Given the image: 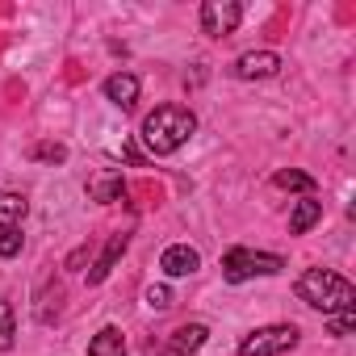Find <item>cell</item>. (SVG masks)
Wrapping results in <instances>:
<instances>
[{
  "instance_id": "cell-2",
  "label": "cell",
  "mask_w": 356,
  "mask_h": 356,
  "mask_svg": "<svg viewBox=\"0 0 356 356\" xmlns=\"http://www.w3.org/2000/svg\"><path fill=\"white\" fill-rule=\"evenodd\" d=\"M293 293H298L306 306L323 310V314H335V310L356 306V285H352L348 277L331 273V268H306V273L298 277Z\"/></svg>"
},
{
  "instance_id": "cell-9",
  "label": "cell",
  "mask_w": 356,
  "mask_h": 356,
  "mask_svg": "<svg viewBox=\"0 0 356 356\" xmlns=\"http://www.w3.org/2000/svg\"><path fill=\"white\" fill-rule=\"evenodd\" d=\"M105 97H109L118 109H134V101H138V76L113 72V76L105 80Z\"/></svg>"
},
{
  "instance_id": "cell-17",
  "label": "cell",
  "mask_w": 356,
  "mask_h": 356,
  "mask_svg": "<svg viewBox=\"0 0 356 356\" xmlns=\"http://www.w3.org/2000/svg\"><path fill=\"white\" fill-rule=\"evenodd\" d=\"M13 335H17V318H13V306L0 302V352L13 348Z\"/></svg>"
},
{
  "instance_id": "cell-15",
  "label": "cell",
  "mask_w": 356,
  "mask_h": 356,
  "mask_svg": "<svg viewBox=\"0 0 356 356\" xmlns=\"http://www.w3.org/2000/svg\"><path fill=\"white\" fill-rule=\"evenodd\" d=\"M92 202H122L126 197V185H122V176H101V181L88 185Z\"/></svg>"
},
{
  "instance_id": "cell-5",
  "label": "cell",
  "mask_w": 356,
  "mask_h": 356,
  "mask_svg": "<svg viewBox=\"0 0 356 356\" xmlns=\"http://www.w3.org/2000/svg\"><path fill=\"white\" fill-rule=\"evenodd\" d=\"M239 22H243V5H235V0H206L202 5V34H210V38L235 34Z\"/></svg>"
},
{
  "instance_id": "cell-3",
  "label": "cell",
  "mask_w": 356,
  "mask_h": 356,
  "mask_svg": "<svg viewBox=\"0 0 356 356\" xmlns=\"http://www.w3.org/2000/svg\"><path fill=\"white\" fill-rule=\"evenodd\" d=\"M281 268H285V260L273 256V252L231 248V252L222 256V277H227L231 285H243V281H252V277H277Z\"/></svg>"
},
{
  "instance_id": "cell-20",
  "label": "cell",
  "mask_w": 356,
  "mask_h": 356,
  "mask_svg": "<svg viewBox=\"0 0 356 356\" xmlns=\"http://www.w3.org/2000/svg\"><path fill=\"white\" fill-rule=\"evenodd\" d=\"M147 306H151V310H168V306H172V289H168V285H151V289H147Z\"/></svg>"
},
{
  "instance_id": "cell-14",
  "label": "cell",
  "mask_w": 356,
  "mask_h": 356,
  "mask_svg": "<svg viewBox=\"0 0 356 356\" xmlns=\"http://www.w3.org/2000/svg\"><path fill=\"white\" fill-rule=\"evenodd\" d=\"M273 185H277V189H293V193H306V197L318 189V185H314V176H310V172H298V168H281V172L273 176Z\"/></svg>"
},
{
  "instance_id": "cell-18",
  "label": "cell",
  "mask_w": 356,
  "mask_h": 356,
  "mask_svg": "<svg viewBox=\"0 0 356 356\" xmlns=\"http://www.w3.org/2000/svg\"><path fill=\"white\" fill-rule=\"evenodd\" d=\"M34 159H42V163H63V159H67V147H63V143H38V147H34Z\"/></svg>"
},
{
  "instance_id": "cell-8",
  "label": "cell",
  "mask_w": 356,
  "mask_h": 356,
  "mask_svg": "<svg viewBox=\"0 0 356 356\" xmlns=\"http://www.w3.org/2000/svg\"><path fill=\"white\" fill-rule=\"evenodd\" d=\"M206 339H210V327L206 323H185V327L172 331L168 348H172V356H193V352H202Z\"/></svg>"
},
{
  "instance_id": "cell-19",
  "label": "cell",
  "mask_w": 356,
  "mask_h": 356,
  "mask_svg": "<svg viewBox=\"0 0 356 356\" xmlns=\"http://www.w3.org/2000/svg\"><path fill=\"white\" fill-rule=\"evenodd\" d=\"M22 227H13V231H0V256H5V260H13L17 252H22Z\"/></svg>"
},
{
  "instance_id": "cell-12",
  "label": "cell",
  "mask_w": 356,
  "mask_h": 356,
  "mask_svg": "<svg viewBox=\"0 0 356 356\" xmlns=\"http://www.w3.org/2000/svg\"><path fill=\"white\" fill-rule=\"evenodd\" d=\"M88 356H126V335L118 327H101L88 339Z\"/></svg>"
},
{
  "instance_id": "cell-4",
  "label": "cell",
  "mask_w": 356,
  "mask_h": 356,
  "mask_svg": "<svg viewBox=\"0 0 356 356\" xmlns=\"http://www.w3.org/2000/svg\"><path fill=\"white\" fill-rule=\"evenodd\" d=\"M298 343V327L293 323H273V327H256L252 335L239 339V356H281Z\"/></svg>"
},
{
  "instance_id": "cell-6",
  "label": "cell",
  "mask_w": 356,
  "mask_h": 356,
  "mask_svg": "<svg viewBox=\"0 0 356 356\" xmlns=\"http://www.w3.org/2000/svg\"><path fill=\"white\" fill-rule=\"evenodd\" d=\"M281 72V55L277 51H248L231 63V76L235 80H273Z\"/></svg>"
},
{
  "instance_id": "cell-13",
  "label": "cell",
  "mask_w": 356,
  "mask_h": 356,
  "mask_svg": "<svg viewBox=\"0 0 356 356\" xmlns=\"http://www.w3.org/2000/svg\"><path fill=\"white\" fill-rule=\"evenodd\" d=\"M318 218H323V202H314V197L298 202V206H293V214H289V235H306Z\"/></svg>"
},
{
  "instance_id": "cell-16",
  "label": "cell",
  "mask_w": 356,
  "mask_h": 356,
  "mask_svg": "<svg viewBox=\"0 0 356 356\" xmlns=\"http://www.w3.org/2000/svg\"><path fill=\"white\" fill-rule=\"evenodd\" d=\"M327 331H331V335H352V331H356V306L327 314Z\"/></svg>"
},
{
  "instance_id": "cell-7",
  "label": "cell",
  "mask_w": 356,
  "mask_h": 356,
  "mask_svg": "<svg viewBox=\"0 0 356 356\" xmlns=\"http://www.w3.org/2000/svg\"><path fill=\"white\" fill-rule=\"evenodd\" d=\"M159 268H163L168 277H189V273L202 268V256H197V248H189V243H172V248H163Z\"/></svg>"
},
{
  "instance_id": "cell-10",
  "label": "cell",
  "mask_w": 356,
  "mask_h": 356,
  "mask_svg": "<svg viewBox=\"0 0 356 356\" xmlns=\"http://www.w3.org/2000/svg\"><path fill=\"white\" fill-rule=\"evenodd\" d=\"M126 243H130V235L122 231V235H109V243H105V252H101V260L92 264V273H88V285H101L113 268H118V260H122V252H126Z\"/></svg>"
},
{
  "instance_id": "cell-1",
  "label": "cell",
  "mask_w": 356,
  "mask_h": 356,
  "mask_svg": "<svg viewBox=\"0 0 356 356\" xmlns=\"http://www.w3.org/2000/svg\"><path fill=\"white\" fill-rule=\"evenodd\" d=\"M193 130H197L193 109H185V105H155V109L143 118L138 138H143V147H147L151 155H172V151H181V147L193 138Z\"/></svg>"
},
{
  "instance_id": "cell-11",
  "label": "cell",
  "mask_w": 356,
  "mask_h": 356,
  "mask_svg": "<svg viewBox=\"0 0 356 356\" xmlns=\"http://www.w3.org/2000/svg\"><path fill=\"white\" fill-rule=\"evenodd\" d=\"M26 214H30V202H26L22 193H13V189H0V231H13V227H22V222H26Z\"/></svg>"
}]
</instances>
